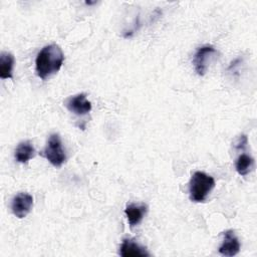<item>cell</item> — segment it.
<instances>
[{
    "mask_svg": "<svg viewBox=\"0 0 257 257\" xmlns=\"http://www.w3.org/2000/svg\"><path fill=\"white\" fill-rule=\"evenodd\" d=\"M64 54L57 44L45 45L35 59V70L38 77L46 79L56 73L62 66Z\"/></svg>",
    "mask_w": 257,
    "mask_h": 257,
    "instance_id": "cell-1",
    "label": "cell"
},
{
    "mask_svg": "<svg viewBox=\"0 0 257 257\" xmlns=\"http://www.w3.org/2000/svg\"><path fill=\"white\" fill-rule=\"evenodd\" d=\"M215 188V180L204 172H195L189 182V197L192 202H204Z\"/></svg>",
    "mask_w": 257,
    "mask_h": 257,
    "instance_id": "cell-2",
    "label": "cell"
},
{
    "mask_svg": "<svg viewBox=\"0 0 257 257\" xmlns=\"http://www.w3.org/2000/svg\"><path fill=\"white\" fill-rule=\"evenodd\" d=\"M43 156L52 166L56 168L63 165L66 160V155L62 148L61 139L58 134H51L49 136L43 150Z\"/></svg>",
    "mask_w": 257,
    "mask_h": 257,
    "instance_id": "cell-3",
    "label": "cell"
},
{
    "mask_svg": "<svg viewBox=\"0 0 257 257\" xmlns=\"http://www.w3.org/2000/svg\"><path fill=\"white\" fill-rule=\"evenodd\" d=\"M217 50L212 45H203L199 47L194 55L193 58V64L195 67L196 72L203 76L208 68L209 63L214 59V57L217 55Z\"/></svg>",
    "mask_w": 257,
    "mask_h": 257,
    "instance_id": "cell-4",
    "label": "cell"
},
{
    "mask_svg": "<svg viewBox=\"0 0 257 257\" xmlns=\"http://www.w3.org/2000/svg\"><path fill=\"white\" fill-rule=\"evenodd\" d=\"M33 207V197L24 192L18 193L12 200L11 210L12 213L19 219L26 217Z\"/></svg>",
    "mask_w": 257,
    "mask_h": 257,
    "instance_id": "cell-5",
    "label": "cell"
},
{
    "mask_svg": "<svg viewBox=\"0 0 257 257\" xmlns=\"http://www.w3.org/2000/svg\"><path fill=\"white\" fill-rule=\"evenodd\" d=\"M65 106L76 115H84L91 110V102L87 100L85 93H78L68 97L65 100Z\"/></svg>",
    "mask_w": 257,
    "mask_h": 257,
    "instance_id": "cell-6",
    "label": "cell"
},
{
    "mask_svg": "<svg viewBox=\"0 0 257 257\" xmlns=\"http://www.w3.org/2000/svg\"><path fill=\"white\" fill-rule=\"evenodd\" d=\"M241 244L238 237L233 230H227L224 232V239L220 245L218 251L223 256H235L239 253Z\"/></svg>",
    "mask_w": 257,
    "mask_h": 257,
    "instance_id": "cell-7",
    "label": "cell"
},
{
    "mask_svg": "<svg viewBox=\"0 0 257 257\" xmlns=\"http://www.w3.org/2000/svg\"><path fill=\"white\" fill-rule=\"evenodd\" d=\"M119 255L122 257H147L150 253L146 247L141 246L133 239H123L119 247Z\"/></svg>",
    "mask_w": 257,
    "mask_h": 257,
    "instance_id": "cell-8",
    "label": "cell"
},
{
    "mask_svg": "<svg viewBox=\"0 0 257 257\" xmlns=\"http://www.w3.org/2000/svg\"><path fill=\"white\" fill-rule=\"evenodd\" d=\"M147 211L148 207L145 204H128L124 209V214L126 216L130 226L135 227L139 225L143 221L145 215L147 214Z\"/></svg>",
    "mask_w": 257,
    "mask_h": 257,
    "instance_id": "cell-9",
    "label": "cell"
},
{
    "mask_svg": "<svg viewBox=\"0 0 257 257\" xmlns=\"http://www.w3.org/2000/svg\"><path fill=\"white\" fill-rule=\"evenodd\" d=\"M15 160L18 163L26 164L35 156V149L29 141L19 143L15 150Z\"/></svg>",
    "mask_w": 257,
    "mask_h": 257,
    "instance_id": "cell-10",
    "label": "cell"
},
{
    "mask_svg": "<svg viewBox=\"0 0 257 257\" xmlns=\"http://www.w3.org/2000/svg\"><path fill=\"white\" fill-rule=\"evenodd\" d=\"M14 56L10 52H1L0 54V77L3 79L13 78Z\"/></svg>",
    "mask_w": 257,
    "mask_h": 257,
    "instance_id": "cell-11",
    "label": "cell"
},
{
    "mask_svg": "<svg viewBox=\"0 0 257 257\" xmlns=\"http://www.w3.org/2000/svg\"><path fill=\"white\" fill-rule=\"evenodd\" d=\"M254 167V159L247 155V154H241L236 162H235V169L237 173L241 176L248 175Z\"/></svg>",
    "mask_w": 257,
    "mask_h": 257,
    "instance_id": "cell-12",
    "label": "cell"
},
{
    "mask_svg": "<svg viewBox=\"0 0 257 257\" xmlns=\"http://www.w3.org/2000/svg\"><path fill=\"white\" fill-rule=\"evenodd\" d=\"M248 143V140H247V137L245 135H242L239 137L238 139V142H237V145H236V148L237 149H243L246 147Z\"/></svg>",
    "mask_w": 257,
    "mask_h": 257,
    "instance_id": "cell-13",
    "label": "cell"
}]
</instances>
